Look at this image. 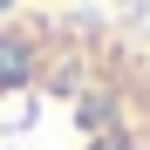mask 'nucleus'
<instances>
[{
	"mask_svg": "<svg viewBox=\"0 0 150 150\" xmlns=\"http://www.w3.org/2000/svg\"><path fill=\"white\" fill-rule=\"evenodd\" d=\"M0 150H150V55L109 21H0Z\"/></svg>",
	"mask_w": 150,
	"mask_h": 150,
	"instance_id": "f257e3e1",
	"label": "nucleus"
}]
</instances>
